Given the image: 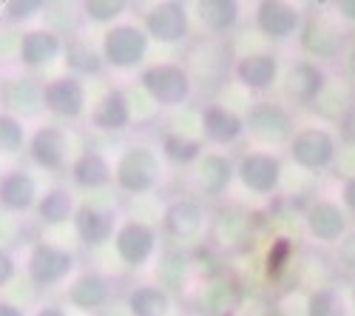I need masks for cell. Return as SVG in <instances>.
<instances>
[{
    "label": "cell",
    "mask_w": 355,
    "mask_h": 316,
    "mask_svg": "<svg viewBox=\"0 0 355 316\" xmlns=\"http://www.w3.org/2000/svg\"><path fill=\"white\" fill-rule=\"evenodd\" d=\"M304 20L302 6L284 3V0H261L253 6V26L261 38H268L270 43H287L299 35Z\"/></svg>",
    "instance_id": "10"
},
{
    "label": "cell",
    "mask_w": 355,
    "mask_h": 316,
    "mask_svg": "<svg viewBox=\"0 0 355 316\" xmlns=\"http://www.w3.org/2000/svg\"><path fill=\"white\" fill-rule=\"evenodd\" d=\"M71 271H74V253L66 248H57L51 242H37L32 251H28L26 274L37 288L60 285Z\"/></svg>",
    "instance_id": "12"
},
{
    "label": "cell",
    "mask_w": 355,
    "mask_h": 316,
    "mask_svg": "<svg viewBox=\"0 0 355 316\" xmlns=\"http://www.w3.org/2000/svg\"><path fill=\"white\" fill-rule=\"evenodd\" d=\"M338 203L347 211V217H355V177L341 180V191H338Z\"/></svg>",
    "instance_id": "44"
},
{
    "label": "cell",
    "mask_w": 355,
    "mask_h": 316,
    "mask_svg": "<svg viewBox=\"0 0 355 316\" xmlns=\"http://www.w3.org/2000/svg\"><path fill=\"white\" fill-rule=\"evenodd\" d=\"M162 154L173 165H191L205 154V142L191 140V137H180V134H168V137H162Z\"/></svg>",
    "instance_id": "37"
},
{
    "label": "cell",
    "mask_w": 355,
    "mask_h": 316,
    "mask_svg": "<svg viewBox=\"0 0 355 316\" xmlns=\"http://www.w3.org/2000/svg\"><path fill=\"white\" fill-rule=\"evenodd\" d=\"M333 171H336L341 180L355 177V146H341V149H338V157H336Z\"/></svg>",
    "instance_id": "42"
},
{
    "label": "cell",
    "mask_w": 355,
    "mask_h": 316,
    "mask_svg": "<svg viewBox=\"0 0 355 316\" xmlns=\"http://www.w3.org/2000/svg\"><path fill=\"white\" fill-rule=\"evenodd\" d=\"M35 214L40 222L46 225H60L66 222L69 217H74V194L63 185H54L49 188L43 197H37V206H35Z\"/></svg>",
    "instance_id": "36"
},
{
    "label": "cell",
    "mask_w": 355,
    "mask_h": 316,
    "mask_svg": "<svg viewBox=\"0 0 355 316\" xmlns=\"http://www.w3.org/2000/svg\"><path fill=\"white\" fill-rule=\"evenodd\" d=\"M304 316H352L349 299L336 285H321L304 294Z\"/></svg>",
    "instance_id": "34"
},
{
    "label": "cell",
    "mask_w": 355,
    "mask_h": 316,
    "mask_svg": "<svg viewBox=\"0 0 355 316\" xmlns=\"http://www.w3.org/2000/svg\"><path fill=\"white\" fill-rule=\"evenodd\" d=\"M236 180V163L222 151H205L196 160L193 185L202 197H222Z\"/></svg>",
    "instance_id": "20"
},
{
    "label": "cell",
    "mask_w": 355,
    "mask_h": 316,
    "mask_svg": "<svg viewBox=\"0 0 355 316\" xmlns=\"http://www.w3.org/2000/svg\"><path fill=\"white\" fill-rule=\"evenodd\" d=\"M327 83H330V72L321 63L307 60V57H295L282 74V92L290 103L310 108Z\"/></svg>",
    "instance_id": "11"
},
{
    "label": "cell",
    "mask_w": 355,
    "mask_h": 316,
    "mask_svg": "<svg viewBox=\"0 0 355 316\" xmlns=\"http://www.w3.org/2000/svg\"><path fill=\"white\" fill-rule=\"evenodd\" d=\"M40 9H43V3H6V6H3V15H6L12 23H20V20L35 17Z\"/></svg>",
    "instance_id": "43"
},
{
    "label": "cell",
    "mask_w": 355,
    "mask_h": 316,
    "mask_svg": "<svg viewBox=\"0 0 355 316\" xmlns=\"http://www.w3.org/2000/svg\"><path fill=\"white\" fill-rule=\"evenodd\" d=\"M92 126L100 131H123L131 126V103L123 89H108L92 108Z\"/></svg>",
    "instance_id": "29"
},
{
    "label": "cell",
    "mask_w": 355,
    "mask_h": 316,
    "mask_svg": "<svg viewBox=\"0 0 355 316\" xmlns=\"http://www.w3.org/2000/svg\"><path fill=\"white\" fill-rule=\"evenodd\" d=\"M108 299H111V282L97 271L80 274L69 288V305H74L80 310H88V313L105 308Z\"/></svg>",
    "instance_id": "27"
},
{
    "label": "cell",
    "mask_w": 355,
    "mask_h": 316,
    "mask_svg": "<svg viewBox=\"0 0 355 316\" xmlns=\"http://www.w3.org/2000/svg\"><path fill=\"white\" fill-rule=\"evenodd\" d=\"M245 282L233 274H222L208 282V288L202 291L199 302V316H239L245 308Z\"/></svg>",
    "instance_id": "15"
},
{
    "label": "cell",
    "mask_w": 355,
    "mask_h": 316,
    "mask_svg": "<svg viewBox=\"0 0 355 316\" xmlns=\"http://www.w3.org/2000/svg\"><path fill=\"white\" fill-rule=\"evenodd\" d=\"M0 316H26V310H23V308H17L15 302L0 299Z\"/></svg>",
    "instance_id": "49"
},
{
    "label": "cell",
    "mask_w": 355,
    "mask_h": 316,
    "mask_svg": "<svg viewBox=\"0 0 355 316\" xmlns=\"http://www.w3.org/2000/svg\"><path fill=\"white\" fill-rule=\"evenodd\" d=\"M71 180L77 188H103L114 180V168L100 151H83L71 163Z\"/></svg>",
    "instance_id": "31"
},
{
    "label": "cell",
    "mask_w": 355,
    "mask_h": 316,
    "mask_svg": "<svg viewBox=\"0 0 355 316\" xmlns=\"http://www.w3.org/2000/svg\"><path fill=\"white\" fill-rule=\"evenodd\" d=\"M341 72H344V80L352 85V92H355V40H349V46L341 57Z\"/></svg>",
    "instance_id": "46"
},
{
    "label": "cell",
    "mask_w": 355,
    "mask_h": 316,
    "mask_svg": "<svg viewBox=\"0 0 355 316\" xmlns=\"http://www.w3.org/2000/svg\"><path fill=\"white\" fill-rule=\"evenodd\" d=\"M295 256H299V242L290 234H276L264 251V276L270 282H282L287 276V271L295 265Z\"/></svg>",
    "instance_id": "33"
},
{
    "label": "cell",
    "mask_w": 355,
    "mask_h": 316,
    "mask_svg": "<svg viewBox=\"0 0 355 316\" xmlns=\"http://www.w3.org/2000/svg\"><path fill=\"white\" fill-rule=\"evenodd\" d=\"M338 149H341L338 134L330 126L310 123V126L295 128V134L287 142L284 151L295 168L307 171V174H324V171H333Z\"/></svg>",
    "instance_id": "2"
},
{
    "label": "cell",
    "mask_w": 355,
    "mask_h": 316,
    "mask_svg": "<svg viewBox=\"0 0 355 316\" xmlns=\"http://www.w3.org/2000/svg\"><path fill=\"white\" fill-rule=\"evenodd\" d=\"M131 316H168L171 313V294L162 285H137L128 294Z\"/></svg>",
    "instance_id": "35"
},
{
    "label": "cell",
    "mask_w": 355,
    "mask_h": 316,
    "mask_svg": "<svg viewBox=\"0 0 355 316\" xmlns=\"http://www.w3.org/2000/svg\"><path fill=\"white\" fill-rule=\"evenodd\" d=\"M63 51V38L54 32V28H28V32L20 38V63L28 69H37L51 63L57 54Z\"/></svg>",
    "instance_id": "25"
},
{
    "label": "cell",
    "mask_w": 355,
    "mask_h": 316,
    "mask_svg": "<svg viewBox=\"0 0 355 316\" xmlns=\"http://www.w3.org/2000/svg\"><path fill=\"white\" fill-rule=\"evenodd\" d=\"M83 12L88 20L94 23H111L125 12V3H114V0H92V3H83Z\"/></svg>",
    "instance_id": "39"
},
{
    "label": "cell",
    "mask_w": 355,
    "mask_h": 316,
    "mask_svg": "<svg viewBox=\"0 0 355 316\" xmlns=\"http://www.w3.org/2000/svg\"><path fill=\"white\" fill-rule=\"evenodd\" d=\"M284 165L276 151H248L236 160V180L248 194L273 197L282 188Z\"/></svg>",
    "instance_id": "8"
},
{
    "label": "cell",
    "mask_w": 355,
    "mask_h": 316,
    "mask_svg": "<svg viewBox=\"0 0 355 316\" xmlns=\"http://www.w3.org/2000/svg\"><path fill=\"white\" fill-rule=\"evenodd\" d=\"M74 231L83 245H103L116 234V217L114 211H103L94 206H80L74 211Z\"/></svg>",
    "instance_id": "26"
},
{
    "label": "cell",
    "mask_w": 355,
    "mask_h": 316,
    "mask_svg": "<svg viewBox=\"0 0 355 316\" xmlns=\"http://www.w3.org/2000/svg\"><path fill=\"white\" fill-rule=\"evenodd\" d=\"M63 54H66V66L74 72V77H80V74H100L105 69L100 49L88 38H83V35H71L63 43Z\"/></svg>",
    "instance_id": "32"
},
{
    "label": "cell",
    "mask_w": 355,
    "mask_h": 316,
    "mask_svg": "<svg viewBox=\"0 0 355 316\" xmlns=\"http://www.w3.org/2000/svg\"><path fill=\"white\" fill-rule=\"evenodd\" d=\"M185 72L191 74V83L196 85H208V89H219V85L233 74V63L236 57L230 51V43L225 38H211L202 35L199 40H193L188 46L185 54Z\"/></svg>",
    "instance_id": "3"
},
{
    "label": "cell",
    "mask_w": 355,
    "mask_h": 316,
    "mask_svg": "<svg viewBox=\"0 0 355 316\" xmlns=\"http://www.w3.org/2000/svg\"><path fill=\"white\" fill-rule=\"evenodd\" d=\"M148 35L145 28L137 23H114L111 28L103 32L100 40V54L103 63L114 69H134L145 60L148 54Z\"/></svg>",
    "instance_id": "6"
},
{
    "label": "cell",
    "mask_w": 355,
    "mask_h": 316,
    "mask_svg": "<svg viewBox=\"0 0 355 316\" xmlns=\"http://www.w3.org/2000/svg\"><path fill=\"white\" fill-rule=\"evenodd\" d=\"M162 228H165V234H171L173 240H193V237H199L202 228H205V208H202V203H199V199H193V197L173 199V203L165 208Z\"/></svg>",
    "instance_id": "21"
},
{
    "label": "cell",
    "mask_w": 355,
    "mask_h": 316,
    "mask_svg": "<svg viewBox=\"0 0 355 316\" xmlns=\"http://www.w3.org/2000/svg\"><path fill=\"white\" fill-rule=\"evenodd\" d=\"M26 149L35 165L46 171H60L66 168V157H69V134L60 126L46 123L26 140Z\"/></svg>",
    "instance_id": "19"
},
{
    "label": "cell",
    "mask_w": 355,
    "mask_h": 316,
    "mask_svg": "<svg viewBox=\"0 0 355 316\" xmlns=\"http://www.w3.org/2000/svg\"><path fill=\"white\" fill-rule=\"evenodd\" d=\"M199 126H202V142H211V146H233V142L245 137V117L222 103L205 106Z\"/></svg>",
    "instance_id": "18"
},
{
    "label": "cell",
    "mask_w": 355,
    "mask_h": 316,
    "mask_svg": "<svg viewBox=\"0 0 355 316\" xmlns=\"http://www.w3.org/2000/svg\"><path fill=\"white\" fill-rule=\"evenodd\" d=\"M162 165L154 149L148 146H131L123 151V157L114 165V183L125 194H148L159 185Z\"/></svg>",
    "instance_id": "7"
},
{
    "label": "cell",
    "mask_w": 355,
    "mask_h": 316,
    "mask_svg": "<svg viewBox=\"0 0 355 316\" xmlns=\"http://www.w3.org/2000/svg\"><path fill=\"white\" fill-rule=\"evenodd\" d=\"M15 271H17V263H15V256L6 251V248H0V288L15 276Z\"/></svg>",
    "instance_id": "47"
},
{
    "label": "cell",
    "mask_w": 355,
    "mask_h": 316,
    "mask_svg": "<svg viewBox=\"0 0 355 316\" xmlns=\"http://www.w3.org/2000/svg\"><path fill=\"white\" fill-rule=\"evenodd\" d=\"M245 134L264 146V151L287 149V142L295 134V117L279 100H259L245 114Z\"/></svg>",
    "instance_id": "4"
},
{
    "label": "cell",
    "mask_w": 355,
    "mask_h": 316,
    "mask_svg": "<svg viewBox=\"0 0 355 316\" xmlns=\"http://www.w3.org/2000/svg\"><path fill=\"white\" fill-rule=\"evenodd\" d=\"M302 222H304L307 237L321 248H336L352 228L347 211L341 208V203L336 197H313V199H307V206L302 211Z\"/></svg>",
    "instance_id": "5"
},
{
    "label": "cell",
    "mask_w": 355,
    "mask_h": 316,
    "mask_svg": "<svg viewBox=\"0 0 355 316\" xmlns=\"http://www.w3.org/2000/svg\"><path fill=\"white\" fill-rule=\"evenodd\" d=\"M196 17L205 35L225 38L242 20V6L233 3V0H202V3H196Z\"/></svg>",
    "instance_id": "28"
},
{
    "label": "cell",
    "mask_w": 355,
    "mask_h": 316,
    "mask_svg": "<svg viewBox=\"0 0 355 316\" xmlns=\"http://www.w3.org/2000/svg\"><path fill=\"white\" fill-rule=\"evenodd\" d=\"M336 265L347 274H352L355 279V228H349L347 237L336 245Z\"/></svg>",
    "instance_id": "40"
},
{
    "label": "cell",
    "mask_w": 355,
    "mask_h": 316,
    "mask_svg": "<svg viewBox=\"0 0 355 316\" xmlns=\"http://www.w3.org/2000/svg\"><path fill=\"white\" fill-rule=\"evenodd\" d=\"M347 299H349V310H352V316H355V279L349 282V297H347Z\"/></svg>",
    "instance_id": "50"
},
{
    "label": "cell",
    "mask_w": 355,
    "mask_h": 316,
    "mask_svg": "<svg viewBox=\"0 0 355 316\" xmlns=\"http://www.w3.org/2000/svg\"><path fill=\"white\" fill-rule=\"evenodd\" d=\"M43 108L51 111L54 117L77 120L85 111V85L74 74L54 77L43 85Z\"/></svg>",
    "instance_id": "17"
},
{
    "label": "cell",
    "mask_w": 355,
    "mask_h": 316,
    "mask_svg": "<svg viewBox=\"0 0 355 316\" xmlns=\"http://www.w3.org/2000/svg\"><path fill=\"white\" fill-rule=\"evenodd\" d=\"M0 100H3L9 114L20 117H32L43 108V85L32 77H9L0 85Z\"/></svg>",
    "instance_id": "23"
},
{
    "label": "cell",
    "mask_w": 355,
    "mask_h": 316,
    "mask_svg": "<svg viewBox=\"0 0 355 316\" xmlns=\"http://www.w3.org/2000/svg\"><path fill=\"white\" fill-rule=\"evenodd\" d=\"M114 248H116V256H120L128 268H139L151 260V253L157 248V231L148 222L125 219L123 225H116Z\"/></svg>",
    "instance_id": "16"
},
{
    "label": "cell",
    "mask_w": 355,
    "mask_h": 316,
    "mask_svg": "<svg viewBox=\"0 0 355 316\" xmlns=\"http://www.w3.org/2000/svg\"><path fill=\"white\" fill-rule=\"evenodd\" d=\"M185 316H196V313H185Z\"/></svg>",
    "instance_id": "51"
},
{
    "label": "cell",
    "mask_w": 355,
    "mask_h": 316,
    "mask_svg": "<svg viewBox=\"0 0 355 316\" xmlns=\"http://www.w3.org/2000/svg\"><path fill=\"white\" fill-rule=\"evenodd\" d=\"M26 149L23 120L9 111H0V154H20Z\"/></svg>",
    "instance_id": "38"
},
{
    "label": "cell",
    "mask_w": 355,
    "mask_h": 316,
    "mask_svg": "<svg viewBox=\"0 0 355 316\" xmlns=\"http://www.w3.org/2000/svg\"><path fill=\"white\" fill-rule=\"evenodd\" d=\"M352 100H355L352 85H349L344 77H330V83L324 85V92H321L318 100L310 106V111L318 114L324 123H338V120L344 117V111L352 106Z\"/></svg>",
    "instance_id": "30"
},
{
    "label": "cell",
    "mask_w": 355,
    "mask_h": 316,
    "mask_svg": "<svg viewBox=\"0 0 355 316\" xmlns=\"http://www.w3.org/2000/svg\"><path fill=\"white\" fill-rule=\"evenodd\" d=\"M253 237V217L250 211L239 208V206H230L219 214L216 225H214V248L219 251H236V248H245Z\"/></svg>",
    "instance_id": "22"
},
{
    "label": "cell",
    "mask_w": 355,
    "mask_h": 316,
    "mask_svg": "<svg viewBox=\"0 0 355 316\" xmlns=\"http://www.w3.org/2000/svg\"><path fill=\"white\" fill-rule=\"evenodd\" d=\"M336 17H338V23L347 28V26H355V0H338V3H333V9H330Z\"/></svg>",
    "instance_id": "45"
},
{
    "label": "cell",
    "mask_w": 355,
    "mask_h": 316,
    "mask_svg": "<svg viewBox=\"0 0 355 316\" xmlns=\"http://www.w3.org/2000/svg\"><path fill=\"white\" fill-rule=\"evenodd\" d=\"M279 74H282V60L276 51H250L236 57L233 63L236 83L253 94H268L279 83Z\"/></svg>",
    "instance_id": "13"
},
{
    "label": "cell",
    "mask_w": 355,
    "mask_h": 316,
    "mask_svg": "<svg viewBox=\"0 0 355 316\" xmlns=\"http://www.w3.org/2000/svg\"><path fill=\"white\" fill-rule=\"evenodd\" d=\"M37 206V183L23 168H12L0 177V208L32 211Z\"/></svg>",
    "instance_id": "24"
},
{
    "label": "cell",
    "mask_w": 355,
    "mask_h": 316,
    "mask_svg": "<svg viewBox=\"0 0 355 316\" xmlns=\"http://www.w3.org/2000/svg\"><path fill=\"white\" fill-rule=\"evenodd\" d=\"M295 40H299L302 57L324 66V63H341V57L349 46V32L338 23L333 12L313 9L310 15H304Z\"/></svg>",
    "instance_id": "1"
},
{
    "label": "cell",
    "mask_w": 355,
    "mask_h": 316,
    "mask_svg": "<svg viewBox=\"0 0 355 316\" xmlns=\"http://www.w3.org/2000/svg\"><path fill=\"white\" fill-rule=\"evenodd\" d=\"M336 134H338V142L341 146H355V100H352V106L344 111V117L336 123Z\"/></svg>",
    "instance_id": "41"
},
{
    "label": "cell",
    "mask_w": 355,
    "mask_h": 316,
    "mask_svg": "<svg viewBox=\"0 0 355 316\" xmlns=\"http://www.w3.org/2000/svg\"><path fill=\"white\" fill-rule=\"evenodd\" d=\"M142 28L148 40L157 43H180L188 38L191 32V17H188V6L176 3V0H162V3L151 6L142 20Z\"/></svg>",
    "instance_id": "14"
},
{
    "label": "cell",
    "mask_w": 355,
    "mask_h": 316,
    "mask_svg": "<svg viewBox=\"0 0 355 316\" xmlns=\"http://www.w3.org/2000/svg\"><path fill=\"white\" fill-rule=\"evenodd\" d=\"M35 316H69V313H66V310H63L60 305H54V302H49V305H40Z\"/></svg>",
    "instance_id": "48"
},
{
    "label": "cell",
    "mask_w": 355,
    "mask_h": 316,
    "mask_svg": "<svg viewBox=\"0 0 355 316\" xmlns=\"http://www.w3.org/2000/svg\"><path fill=\"white\" fill-rule=\"evenodd\" d=\"M142 89L159 106H182L193 94L191 74L182 63H154L139 74Z\"/></svg>",
    "instance_id": "9"
}]
</instances>
